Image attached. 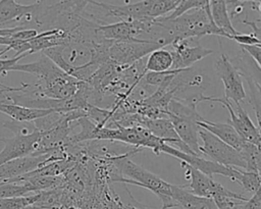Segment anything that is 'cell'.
<instances>
[{
  "label": "cell",
  "mask_w": 261,
  "mask_h": 209,
  "mask_svg": "<svg viewBox=\"0 0 261 209\" xmlns=\"http://www.w3.org/2000/svg\"><path fill=\"white\" fill-rule=\"evenodd\" d=\"M245 81L249 89V96H247V98H249V103L251 104L255 112V116L257 119V128L261 140V90L250 79H245Z\"/></svg>",
  "instance_id": "obj_23"
},
{
  "label": "cell",
  "mask_w": 261,
  "mask_h": 209,
  "mask_svg": "<svg viewBox=\"0 0 261 209\" xmlns=\"http://www.w3.org/2000/svg\"><path fill=\"white\" fill-rule=\"evenodd\" d=\"M225 2H226V5H227V9H228V10H229L230 8L234 7L236 5H238V4L240 3L239 0H225Z\"/></svg>",
  "instance_id": "obj_32"
},
{
  "label": "cell",
  "mask_w": 261,
  "mask_h": 209,
  "mask_svg": "<svg viewBox=\"0 0 261 209\" xmlns=\"http://www.w3.org/2000/svg\"><path fill=\"white\" fill-rule=\"evenodd\" d=\"M199 137L203 143V145H200L201 155L208 156L210 160L226 167L247 169L246 161L238 150L202 127L199 129Z\"/></svg>",
  "instance_id": "obj_5"
},
{
  "label": "cell",
  "mask_w": 261,
  "mask_h": 209,
  "mask_svg": "<svg viewBox=\"0 0 261 209\" xmlns=\"http://www.w3.org/2000/svg\"><path fill=\"white\" fill-rule=\"evenodd\" d=\"M173 58L171 51L164 48H159L152 51L145 62V69L151 72H163L170 70L172 67Z\"/></svg>",
  "instance_id": "obj_22"
},
{
  "label": "cell",
  "mask_w": 261,
  "mask_h": 209,
  "mask_svg": "<svg viewBox=\"0 0 261 209\" xmlns=\"http://www.w3.org/2000/svg\"><path fill=\"white\" fill-rule=\"evenodd\" d=\"M38 8V4H20L16 0H0V29L25 27Z\"/></svg>",
  "instance_id": "obj_14"
},
{
  "label": "cell",
  "mask_w": 261,
  "mask_h": 209,
  "mask_svg": "<svg viewBox=\"0 0 261 209\" xmlns=\"http://www.w3.org/2000/svg\"><path fill=\"white\" fill-rule=\"evenodd\" d=\"M39 197V193L31 194L22 197H14L0 200V209H22L29 205H33Z\"/></svg>",
  "instance_id": "obj_25"
},
{
  "label": "cell",
  "mask_w": 261,
  "mask_h": 209,
  "mask_svg": "<svg viewBox=\"0 0 261 209\" xmlns=\"http://www.w3.org/2000/svg\"><path fill=\"white\" fill-rule=\"evenodd\" d=\"M7 51H9V48L8 47H3V48H0V57L5 54Z\"/></svg>",
  "instance_id": "obj_35"
},
{
  "label": "cell",
  "mask_w": 261,
  "mask_h": 209,
  "mask_svg": "<svg viewBox=\"0 0 261 209\" xmlns=\"http://www.w3.org/2000/svg\"><path fill=\"white\" fill-rule=\"evenodd\" d=\"M210 0H179L175 9L168 15L169 18L176 17L194 9H209Z\"/></svg>",
  "instance_id": "obj_28"
},
{
  "label": "cell",
  "mask_w": 261,
  "mask_h": 209,
  "mask_svg": "<svg viewBox=\"0 0 261 209\" xmlns=\"http://www.w3.org/2000/svg\"><path fill=\"white\" fill-rule=\"evenodd\" d=\"M22 209H50V208H45V207H40V206H37V205H29Z\"/></svg>",
  "instance_id": "obj_33"
},
{
  "label": "cell",
  "mask_w": 261,
  "mask_h": 209,
  "mask_svg": "<svg viewBox=\"0 0 261 209\" xmlns=\"http://www.w3.org/2000/svg\"><path fill=\"white\" fill-rule=\"evenodd\" d=\"M230 61L239 70L242 77L250 79L261 90V69L243 48H241L240 54L237 55L233 59H230Z\"/></svg>",
  "instance_id": "obj_21"
},
{
  "label": "cell",
  "mask_w": 261,
  "mask_h": 209,
  "mask_svg": "<svg viewBox=\"0 0 261 209\" xmlns=\"http://www.w3.org/2000/svg\"><path fill=\"white\" fill-rule=\"evenodd\" d=\"M189 40H184L172 44L171 51L173 63L171 69H186L192 67L196 62L212 54V49L205 48L201 45L190 46Z\"/></svg>",
  "instance_id": "obj_15"
},
{
  "label": "cell",
  "mask_w": 261,
  "mask_h": 209,
  "mask_svg": "<svg viewBox=\"0 0 261 209\" xmlns=\"http://www.w3.org/2000/svg\"><path fill=\"white\" fill-rule=\"evenodd\" d=\"M227 39L229 40H233L236 41L239 45H241V47L244 46H257L260 43V41L252 34H243V33H238L237 35H230L227 37Z\"/></svg>",
  "instance_id": "obj_29"
},
{
  "label": "cell",
  "mask_w": 261,
  "mask_h": 209,
  "mask_svg": "<svg viewBox=\"0 0 261 209\" xmlns=\"http://www.w3.org/2000/svg\"><path fill=\"white\" fill-rule=\"evenodd\" d=\"M171 197L179 209H218L213 199L197 196L184 186L171 185Z\"/></svg>",
  "instance_id": "obj_17"
},
{
  "label": "cell",
  "mask_w": 261,
  "mask_h": 209,
  "mask_svg": "<svg viewBox=\"0 0 261 209\" xmlns=\"http://www.w3.org/2000/svg\"><path fill=\"white\" fill-rule=\"evenodd\" d=\"M209 10L213 22L225 34V38L239 33L232 27L225 0H210Z\"/></svg>",
  "instance_id": "obj_20"
},
{
  "label": "cell",
  "mask_w": 261,
  "mask_h": 209,
  "mask_svg": "<svg viewBox=\"0 0 261 209\" xmlns=\"http://www.w3.org/2000/svg\"><path fill=\"white\" fill-rule=\"evenodd\" d=\"M179 0H141L124 5L107 4L91 0L90 11L85 10L84 16L98 24H104L103 19L114 17L118 20L155 19L170 14Z\"/></svg>",
  "instance_id": "obj_3"
},
{
  "label": "cell",
  "mask_w": 261,
  "mask_h": 209,
  "mask_svg": "<svg viewBox=\"0 0 261 209\" xmlns=\"http://www.w3.org/2000/svg\"><path fill=\"white\" fill-rule=\"evenodd\" d=\"M0 112L8 115L11 119L17 121H35L39 118H42L51 112L52 110L46 109H37L24 107L21 105L13 104V103H2L0 104Z\"/></svg>",
  "instance_id": "obj_19"
},
{
  "label": "cell",
  "mask_w": 261,
  "mask_h": 209,
  "mask_svg": "<svg viewBox=\"0 0 261 209\" xmlns=\"http://www.w3.org/2000/svg\"><path fill=\"white\" fill-rule=\"evenodd\" d=\"M11 71H22L37 76L38 81L33 85L21 83L23 92L32 97L67 99L76 94L82 84L81 81L67 74L43 53L37 61L15 64Z\"/></svg>",
  "instance_id": "obj_2"
},
{
  "label": "cell",
  "mask_w": 261,
  "mask_h": 209,
  "mask_svg": "<svg viewBox=\"0 0 261 209\" xmlns=\"http://www.w3.org/2000/svg\"><path fill=\"white\" fill-rule=\"evenodd\" d=\"M240 2L242 3H247V2H250V3H261V0H239Z\"/></svg>",
  "instance_id": "obj_34"
},
{
  "label": "cell",
  "mask_w": 261,
  "mask_h": 209,
  "mask_svg": "<svg viewBox=\"0 0 261 209\" xmlns=\"http://www.w3.org/2000/svg\"><path fill=\"white\" fill-rule=\"evenodd\" d=\"M203 101H210V102H217L224 106L228 113H229V123L233 126V128L238 132V134L242 137L243 140L249 142L251 144L257 145L261 147V140L260 135L258 132L257 126L254 124L248 113L242 108L241 104L233 103L224 97L216 98L211 96L203 95Z\"/></svg>",
  "instance_id": "obj_8"
},
{
  "label": "cell",
  "mask_w": 261,
  "mask_h": 209,
  "mask_svg": "<svg viewBox=\"0 0 261 209\" xmlns=\"http://www.w3.org/2000/svg\"><path fill=\"white\" fill-rule=\"evenodd\" d=\"M160 153H165L167 155H170V156L174 157L175 159L189 164L193 168H195V169L201 171L202 173H204L208 176H211V177L214 174H219L222 176H226L236 182H238L239 177H240V169L232 168V167H226V166L221 165L215 161L206 159V158L202 157L201 155L188 154V153L181 152L178 149H176L166 143L162 144Z\"/></svg>",
  "instance_id": "obj_7"
},
{
  "label": "cell",
  "mask_w": 261,
  "mask_h": 209,
  "mask_svg": "<svg viewBox=\"0 0 261 209\" xmlns=\"http://www.w3.org/2000/svg\"><path fill=\"white\" fill-rule=\"evenodd\" d=\"M168 118L171 121L180 141L185 143L193 153L201 155L199 137L200 126L198 125L197 121L192 118L178 116H168Z\"/></svg>",
  "instance_id": "obj_16"
},
{
  "label": "cell",
  "mask_w": 261,
  "mask_h": 209,
  "mask_svg": "<svg viewBox=\"0 0 261 209\" xmlns=\"http://www.w3.org/2000/svg\"><path fill=\"white\" fill-rule=\"evenodd\" d=\"M68 157L66 154L27 155L10 160L0 166V182L13 181L16 178L34 171L45 164Z\"/></svg>",
  "instance_id": "obj_9"
},
{
  "label": "cell",
  "mask_w": 261,
  "mask_h": 209,
  "mask_svg": "<svg viewBox=\"0 0 261 209\" xmlns=\"http://www.w3.org/2000/svg\"><path fill=\"white\" fill-rule=\"evenodd\" d=\"M42 133L37 130L30 135H13L11 138H0L4 148L0 151V166L10 160L33 155L40 144Z\"/></svg>",
  "instance_id": "obj_13"
},
{
  "label": "cell",
  "mask_w": 261,
  "mask_h": 209,
  "mask_svg": "<svg viewBox=\"0 0 261 209\" xmlns=\"http://www.w3.org/2000/svg\"><path fill=\"white\" fill-rule=\"evenodd\" d=\"M238 184H240L247 192L254 194L261 187V175L254 171L240 169Z\"/></svg>",
  "instance_id": "obj_24"
},
{
  "label": "cell",
  "mask_w": 261,
  "mask_h": 209,
  "mask_svg": "<svg viewBox=\"0 0 261 209\" xmlns=\"http://www.w3.org/2000/svg\"><path fill=\"white\" fill-rule=\"evenodd\" d=\"M214 68L224 87V98L241 104L247 99V93L243 84L242 75L230 61V58L221 54L214 63Z\"/></svg>",
  "instance_id": "obj_10"
},
{
  "label": "cell",
  "mask_w": 261,
  "mask_h": 209,
  "mask_svg": "<svg viewBox=\"0 0 261 209\" xmlns=\"http://www.w3.org/2000/svg\"><path fill=\"white\" fill-rule=\"evenodd\" d=\"M198 125L217 138H219L221 141L229 145L230 147L234 148L239 152L242 151V149L245 147L247 142L242 139V137L238 134V132L233 128V126L230 123H223V122H213L210 120H207L203 118L201 121L197 122Z\"/></svg>",
  "instance_id": "obj_18"
},
{
  "label": "cell",
  "mask_w": 261,
  "mask_h": 209,
  "mask_svg": "<svg viewBox=\"0 0 261 209\" xmlns=\"http://www.w3.org/2000/svg\"><path fill=\"white\" fill-rule=\"evenodd\" d=\"M160 47L150 41H111L107 49V61L119 66H128L145 58Z\"/></svg>",
  "instance_id": "obj_6"
},
{
  "label": "cell",
  "mask_w": 261,
  "mask_h": 209,
  "mask_svg": "<svg viewBox=\"0 0 261 209\" xmlns=\"http://www.w3.org/2000/svg\"><path fill=\"white\" fill-rule=\"evenodd\" d=\"M242 209H261V187L244 203Z\"/></svg>",
  "instance_id": "obj_30"
},
{
  "label": "cell",
  "mask_w": 261,
  "mask_h": 209,
  "mask_svg": "<svg viewBox=\"0 0 261 209\" xmlns=\"http://www.w3.org/2000/svg\"><path fill=\"white\" fill-rule=\"evenodd\" d=\"M248 199L246 196L237 193L232 196H216L213 201L218 209H242Z\"/></svg>",
  "instance_id": "obj_27"
},
{
  "label": "cell",
  "mask_w": 261,
  "mask_h": 209,
  "mask_svg": "<svg viewBox=\"0 0 261 209\" xmlns=\"http://www.w3.org/2000/svg\"><path fill=\"white\" fill-rule=\"evenodd\" d=\"M204 36L225 38V34L213 22L209 9H194L173 18L163 16L152 19L144 40L164 48L179 41L200 39Z\"/></svg>",
  "instance_id": "obj_1"
},
{
  "label": "cell",
  "mask_w": 261,
  "mask_h": 209,
  "mask_svg": "<svg viewBox=\"0 0 261 209\" xmlns=\"http://www.w3.org/2000/svg\"><path fill=\"white\" fill-rule=\"evenodd\" d=\"M29 189L15 181H5L0 182V200L14 197H22L30 195Z\"/></svg>",
  "instance_id": "obj_26"
},
{
  "label": "cell",
  "mask_w": 261,
  "mask_h": 209,
  "mask_svg": "<svg viewBox=\"0 0 261 209\" xmlns=\"http://www.w3.org/2000/svg\"><path fill=\"white\" fill-rule=\"evenodd\" d=\"M152 19L118 20L98 27L99 34L109 41L143 40Z\"/></svg>",
  "instance_id": "obj_12"
},
{
  "label": "cell",
  "mask_w": 261,
  "mask_h": 209,
  "mask_svg": "<svg viewBox=\"0 0 261 209\" xmlns=\"http://www.w3.org/2000/svg\"><path fill=\"white\" fill-rule=\"evenodd\" d=\"M140 151L143 150L135 149L126 154L107 158L121 175L116 182L130 184L149 190L161 200V209L174 208V202L171 197V184H168L158 175L148 171L130 159L133 154Z\"/></svg>",
  "instance_id": "obj_4"
},
{
  "label": "cell",
  "mask_w": 261,
  "mask_h": 209,
  "mask_svg": "<svg viewBox=\"0 0 261 209\" xmlns=\"http://www.w3.org/2000/svg\"><path fill=\"white\" fill-rule=\"evenodd\" d=\"M241 48H243L253 58V60L261 69V48L257 46H244Z\"/></svg>",
  "instance_id": "obj_31"
},
{
  "label": "cell",
  "mask_w": 261,
  "mask_h": 209,
  "mask_svg": "<svg viewBox=\"0 0 261 209\" xmlns=\"http://www.w3.org/2000/svg\"><path fill=\"white\" fill-rule=\"evenodd\" d=\"M180 166L184 169L185 178L189 181L184 187L197 196L213 199L216 196H232L237 194L185 162L180 161Z\"/></svg>",
  "instance_id": "obj_11"
}]
</instances>
